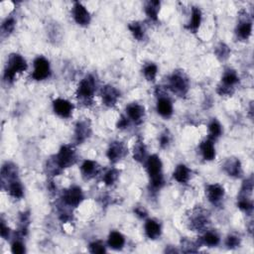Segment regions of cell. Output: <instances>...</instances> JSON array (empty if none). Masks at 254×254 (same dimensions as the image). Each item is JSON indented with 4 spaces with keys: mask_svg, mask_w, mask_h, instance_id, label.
<instances>
[{
    "mask_svg": "<svg viewBox=\"0 0 254 254\" xmlns=\"http://www.w3.org/2000/svg\"><path fill=\"white\" fill-rule=\"evenodd\" d=\"M78 159L79 156L74 146L63 145L59 152L47 162V172L53 177L59 176L65 169L74 166Z\"/></svg>",
    "mask_w": 254,
    "mask_h": 254,
    "instance_id": "obj_1",
    "label": "cell"
},
{
    "mask_svg": "<svg viewBox=\"0 0 254 254\" xmlns=\"http://www.w3.org/2000/svg\"><path fill=\"white\" fill-rule=\"evenodd\" d=\"M145 166L152 189L160 190L165 184L163 175V163L160 157L156 154L148 156L145 161Z\"/></svg>",
    "mask_w": 254,
    "mask_h": 254,
    "instance_id": "obj_2",
    "label": "cell"
},
{
    "mask_svg": "<svg viewBox=\"0 0 254 254\" xmlns=\"http://www.w3.org/2000/svg\"><path fill=\"white\" fill-rule=\"evenodd\" d=\"M28 68L27 62L20 54H10L5 65L3 80L7 84H12L15 81V77L18 74L25 72Z\"/></svg>",
    "mask_w": 254,
    "mask_h": 254,
    "instance_id": "obj_3",
    "label": "cell"
},
{
    "mask_svg": "<svg viewBox=\"0 0 254 254\" xmlns=\"http://www.w3.org/2000/svg\"><path fill=\"white\" fill-rule=\"evenodd\" d=\"M97 80L92 75H86L79 84L76 95L78 100L86 106L93 102L94 93L97 91Z\"/></svg>",
    "mask_w": 254,
    "mask_h": 254,
    "instance_id": "obj_4",
    "label": "cell"
},
{
    "mask_svg": "<svg viewBox=\"0 0 254 254\" xmlns=\"http://www.w3.org/2000/svg\"><path fill=\"white\" fill-rule=\"evenodd\" d=\"M239 83V76L233 69H227L221 77L220 84L217 86V93L221 97H231L235 90V86Z\"/></svg>",
    "mask_w": 254,
    "mask_h": 254,
    "instance_id": "obj_5",
    "label": "cell"
},
{
    "mask_svg": "<svg viewBox=\"0 0 254 254\" xmlns=\"http://www.w3.org/2000/svg\"><path fill=\"white\" fill-rule=\"evenodd\" d=\"M168 87L178 97H185L190 89V81L183 71H176L168 78Z\"/></svg>",
    "mask_w": 254,
    "mask_h": 254,
    "instance_id": "obj_6",
    "label": "cell"
},
{
    "mask_svg": "<svg viewBox=\"0 0 254 254\" xmlns=\"http://www.w3.org/2000/svg\"><path fill=\"white\" fill-rule=\"evenodd\" d=\"M190 228L196 232H203L205 231L208 226L210 225L211 219L209 212L202 209V208H196L192 211L189 217Z\"/></svg>",
    "mask_w": 254,
    "mask_h": 254,
    "instance_id": "obj_7",
    "label": "cell"
},
{
    "mask_svg": "<svg viewBox=\"0 0 254 254\" xmlns=\"http://www.w3.org/2000/svg\"><path fill=\"white\" fill-rule=\"evenodd\" d=\"M61 200L64 206L70 209H74L79 207L83 203V201L85 200V195L80 187L73 186L64 190Z\"/></svg>",
    "mask_w": 254,
    "mask_h": 254,
    "instance_id": "obj_8",
    "label": "cell"
},
{
    "mask_svg": "<svg viewBox=\"0 0 254 254\" xmlns=\"http://www.w3.org/2000/svg\"><path fill=\"white\" fill-rule=\"evenodd\" d=\"M33 67H34V71L32 73L31 77L34 81L37 82L45 81L48 80L52 75L50 62L44 56H38L34 60Z\"/></svg>",
    "mask_w": 254,
    "mask_h": 254,
    "instance_id": "obj_9",
    "label": "cell"
},
{
    "mask_svg": "<svg viewBox=\"0 0 254 254\" xmlns=\"http://www.w3.org/2000/svg\"><path fill=\"white\" fill-rule=\"evenodd\" d=\"M127 154H128V148L121 141L110 142L106 151V156L111 163H117L123 160Z\"/></svg>",
    "mask_w": 254,
    "mask_h": 254,
    "instance_id": "obj_10",
    "label": "cell"
},
{
    "mask_svg": "<svg viewBox=\"0 0 254 254\" xmlns=\"http://www.w3.org/2000/svg\"><path fill=\"white\" fill-rule=\"evenodd\" d=\"M72 15L75 22L80 26H88L91 21V15L87 8L81 2H74L72 8Z\"/></svg>",
    "mask_w": 254,
    "mask_h": 254,
    "instance_id": "obj_11",
    "label": "cell"
},
{
    "mask_svg": "<svg viewBox=\"0 0 254 254\" xmlns=\"http://www.w3.org/2000/svg\"><path fill=\"white\" fill-rule=\"evenodd\" d=\"M101 95L103 104L107 107H113L117 105L120 99V91L113 85H106L102 88Z\"/></svg>",
    "mask_w": 254,
    "mask_h": 254,
    "instance_id": "obj_12",
    "label": "cell"
},
{
    "mask_svg": "<svg viewBox=\"0 0 254 254\" xmlns=\"http://www.w3.org/2000/svg\"><path fill=\"white\" fill-rule=\"evenodd\" d=\"M206 195L211 204L217 206L225 199L226 190L225 188L219 184H210L206 188Z\"/></svg>",
    "mask_w": 254,
    "mask_h": 254,
    "instance_id": "obj_13",
    "label": "cell"
},
{
    "mask_svg": "<svg viewBox=\"0 0 254 254\" xmlns=\"http://www.w3.org/2000/svg\"><path fill=\"white\" fill-rule=\"evenodd\" d=\"M91 135V124L87 119L80 120L75 126V142L77 144H83Z\"/></svg>",
    "mask_w": 254,
    "mask_h": 254,
    "instance_id": "obj_14",
    "label": "cell"
},
{
    "mask_svg": "<svg viewBox=\"0 0 254 254\" xmlns=\"http://www.w3.org/2000/svg\"><path fill=\"white\" fill-rule=\"evenodd\" d=\"M156 109L158 114H160L162 117L170 118L174 112L172 101L167 97V95L159 92L157 104H156Z\"/></svg>",
    "mask_w": 254,
    "mask_h": 254,
    "instance_id": "obj_15",
    "label": "cell"
},
{
    "mask_svg": "<svg viewBox=\"0 0 254 254\" xmlns=\"http://www.w3.org/2000/svg\"><path fill=\"white\" fill-rule=\"evenodd\" d=\"M53 110L62 118H70L74 111V105L65 99H56L53 102Z\"/></svg>",
    "mask_w": 254,
    "mask_h": 254,
    "instance_id": "obj_16",
    "label": "cell"
},
{
    "mask_svg": "<svg viewBox=\"0 0 254 254\" xmlns=\"http://www.w3.org/2000/svg\"><path fill=\"white\" fill-rule=\"evenodd\" d=\"M126 116L128 117L130 121H132L136 125H139L144 121L145 108L143 106L137 103L129 104L126 106Z\"/></svg>",
    "mask_w": 254,
    "mask_h": 254,
    "instance_id": "obj_17",
    "label": "cell"
},
{
    "mask_svg": "<svg viewBox=\"0 0 254 254\" xmlns=\"http://www.w3.org/2000/svg\"><path fill=\"white\" fill-rule=\"evenodd\" d=\"M235 34L236 37L241 41H246L250 38L252 34V21L248 17L238 21L235 28Z\"/></svg>",
    "mask_w": 254,
    "mask_h": 254,
    "instance_id": "obj_18",
    "label": "cell"
},
{
    "mask_svg": "<svg viewBox=\"0 0 254 254\" xmlns=\"http://www.w3.org/2000/svg\"><path fill=\"white\" fill-rule=\"evenodd\" d=\"M222 168L230 177L233 178H240L243 174L241 162L237 158H229Z\"/></svg>",
    "mask_w": 254,
    "mask_h": 254,
    "instance_id": "obj_19",
    "label": "cell"
},
{
    "mask_svg": "<svg viewBox=\"0 0 254 254\" xmlns=\"http://www.w3.org/2000/svg\"><path fill=\"white\" fill-rule=\"evenodd\" d=\"M144 230H145L146 236L151 240L158 239L161 236V233H162L161 224L153 218H149L145 221Z\"/></svg>",
    "mask_w": 254,
    "mask_h": 254,
    "instance_id": "obj_20",
    "label": "cell"
},
{
    "mask_svg": "<svg viewBox=\"0 0 254 254\" xmlns=\"http://www.w3.org/2000/svg\"><path fill=\"white\" fill-rule=\"evenodd\" d=\"M81 172L85 180H90L99 175L101 172V166L95 161L85 160L81 165Z\"/></svg>",
    "mask_w": 254,
    "mask_h": 254,
    "instance_id": "obj_21",
    "label": "cell"
},
{
    "mask_svg": "<svg viewBox=\"0 0 254 254\" xmlns=\"http://www.w3.org/2000/svg\"><path fill=\"white\" fill-rule=\"evenodd\" d=\"M19 179L17 166L11 162H6L1 168V183L2 187L7 183Z\"/></svg>",
    "mask_w": 254,
    "mask_h": 254,
    "instance_id": "obj_22",
    "label": "cell"
},
{
    "mask_svg": "<svg viewBox=\"0 0 254 254\" xmlns=\"http://www.w3.org/2000/svg\"><path fill=\"white\" fill-rule=\"evenodd\" d=\"M202 20H203L202 10L197 6H194L192 8V13H190V22L186 26V29L190 32H192V33H197L202 24Z\"/></svg>",
    "mask_w": 254,
    "mask_h": 254,
    "instance_id": "obj_23",
    "label": "cell"
},
{
    "mask_svg": "<svg viewBox=\"0 0 254 254\" xmlns=\"http://www.w3.org/2000/svg\"><path fill=\"white\" fill-rule=\"evenodd\" d=\"M200 153L203 157L204 160L206 161H212L215 158V147L214 142L211 139H205L200 143L199 146Z\"/></svg>",
    "mask_w": 254,
    "mask_h": 254,
    "instance_id": "obj_24",
    "label": "cell"
},
{
    "mask_svg": "<svg viewBox=\"0 0 254 254\" xmlns=\"http://www.w3.org/2000/svg\"><path fill=\"white\" fill-rule=\"evenodd\" d=\"M160 8H161L160 1H158V0H150V1L146 2L144 10H145V14L149 18V20H151L153 22H157L159 12H160Z\"/></svg>",
    "mask_w": 254,
    "mask_h": 254,
    "instance_id": "obj_25",
    "label": "cell"
},
{
    "mask_svg": "<svg viewBox=\"0 0 254 254\" xmlns=\"http://www.w3.org/2000/svg\"><path fill=\"white\" fill-rule=\"evenodd\" d=\"M5 186H6L7 192L9 193V195L12 198H14V199H22L23 198L24 188H23V185H22V183L19 179L13 180V181L7 183ZM5 186H3L2 188H4Z\"/></svg>",
    "mask_w": 254,
    "mask_h": 254,
    "instance_id": "obj_26",
    "label": "cell"
},
{
    "mask_svg": "<svg viewBox=\"0 0 254 254\" xmlns=\"http://www.w3.org/2000/svg\"><path fill=\"white\" fill-rule=\"evenodd\" d=\"M190 175H192L190 169L184 164H180L174 170L173 178L180 184H187L190 179Z\"/></svg>",
    "mask_w": 254,
    "mask_h": 254,
    "instance_id": "obj_27",
    "label": "cell"
},
{
    "mask_svg": "<svg viewBox=\"0 0 254 254\" xmlns=\"http://www.w3.org/2000/svg\"><path fill=\"white\" fill-rule=\"evenodd\" d=\"M133 158L134 160L139 163H144L147 157V148L144 144V141L141 138H138L133 146Z\"/></svg>",
    "mask_w": 254,
    "mask_h": 254,
    "instance_id": "obj_28",
    "label": "cell"
},
{
    "mask_svg": "<svg viewBox=\"0 0 254 254\" xmlns=\"http://www.w3.org/2000/svg\"><path fill=\"white\" fill-rule=\"evenodd\" d=\"M107 244L114 250H120L125 245V237L119 232H111L108 235Z\"/></svg>",
    "mask_w": 254,
    "mask_h": 254,
    "instance_id": "obj_29",
    "label": "cell"
},
{
    "mask_svg": "<svg viewBox=\"0 0 254 254\" xmlns=\"http://www.w3.org/2000/svg\"><path fill=\"white\" fill-rule=\"evenodd\" d=\"M128 29L130 31V33L132 34L133 38L136 39L137 41H143L145 39V27L141 22L134 21L128 24Z\"/></svg>",
    "mask_w": 254,
    "mask_h": 254,
    "instance_id": "obj_30",
    "label": "cell"
},
{
    "mask_svg": "<svg viewBox=\"0 0 254 254\" xmlns=\"http://www.w3.org/2000/svg\"><path fill=\"white\" fill-rule=\"evenodd\" d=\"M208 130H209V137L208 138L212 140L213 142L215 140H217L222 135V132H224L220 122L215 118L212 119V121L210 122Z\"/></svg>",
    "mask_w": 254,
    "mask_h": 254,
    "instance_id": "obj_31",
    "label": "cell"
},
{
    "mask_svg": "<svg viewBox=\"0 0 254 254\" xmlns=\"http://www.w3.org/2000/svg\"><path fill=\"white\" fill-rule=\"evenodd\" d=\"M219 242H220L219 235L212 231L206 232L203 237L201 238V243L208 245L209 247H215L219 244Z\"/></svg>",
    "mask_w": 254,
    "mask_h": 254,
    "instance_id": "obj_32",
    "label": "cell"
},
{
    "mask_svg": "<svg viewBox=\"0 0 254 254\" xmlns=\"http://www.w3.org/2000/svg\"><path fill=\"white\" fill-rule=\"evenodd\" d=\"M237 207L240 211L245 212L247 215H250L253 212V202L251 197L238 196L237 198Z\"/></svg>",
    "mask_w": 254,
    "mask_h": 254,
    "instance_id": "obj_33",
    "label": "cell"
},
{
    "mask_svg": "<svg viewBox=\"0 0 254 254\" xmlns=\"http://www.w3.org/2000/svg\"><path fill=\"white\" fill-rule=\"evenodd\" d=\"M142 73L148 82H155L158 74V67L154 63H148L143 67Z\"/></svg>",
    "mask_w": 254,
    "mask_h": 254,
    "instance_id": "obj_34",
    "label": "cell"
},
{
    "mask_svg": "<svg viewBox=\"0 0 254 254\" xmlns=\"http://www.w3.org/2000/svg\"><path fill=\"white\" fill-rule=\"evenodd\" d=\"M119 175H120V171H119L118 169H115V168L109 169V170H107V171L104 174V176H103V181H104V183H105L106 186H108V187L113 186V185L117 182V180H118V178H119Z\"/></svg>",
    "mask_w": 254,
    "mask_h": 254,
    "instance_id": "obj_35",
    "label": "cell"
},
{
    "mask_svg": "<svg viewBox=\"0 0 254 254\" xmlns=\"http://www.w3.org/2000/svg\"><path fill=\"white\" fill-rule=\"evenodd\" d=\"M231 52V48L226 43H219L214 49V54L219 61L228 60L230 58Z\"/></svg>",
    "mask_w": 254,
    "mask_h": 254,
    "instance_id": "obj_36",
    "label": "cell"
},
{
    "mask_svg": "<svg viewBox=\"0 0 254 254\" xmlns=\"http://www.w3.org/2000/svg\"><path fill=\"white\" fill-rule=\"evenodd\" d=\"M15 26H16V20L14 17L10 16V17H7L3 22H2V25H1V34L3 37H7L9 36L12 32L14 31L15 29Z\"/></svg>",
    "mask_w": 254,
    "mask_h": 254,
    "instance_id": "obj_37",
    "label": "cell"
},
{
    "mask_svg": "<svg viewBox=\"0 0 254 254\" xmlns=\"http://www.w3.org/2000/svg\"><path fill=\"white\" fill-rule=\"evenodd\" d=\"M89 252L93 253V254H97V253H106V247L105 245L104 242L98 240V241H93L89 244L88 246Z\"/></svg>",
    "mask_w": 254,
    "mask_h": 254,
    "instance_id": "obj_38",
    "label": "cell"
},
{
    "mask_svg": "<svg viewBox=\"0 0 254 254\" xmlns=\"http://www.w3.org/2000/svg\"><path fill=\"white\" fill-rule=\"evenodd\" d=\"M240 243H241V240L236 235H233V234L229 235L226 239V245L229 249H235L240 246Z\"/></svg>",
    "mask_w": 254,
    "mask_h": 254,
    "instance_id": "obj_39",
    "label": "cell"
},
{
    "mask_svg": "<svg viewBox=\"0 0 254 254\" xmlns=\"http://www.w3.org/2000/svg\"><path fill=\"white\" fill-rule=\"evenodd\" d=\"M11 251L14 254H23L26 252V248L22 240L15 239L11 245Z\"/></svg>",
    "mask_w": 254,
    "mask_h": 254,
    "instance_id": "obj_40",
    "label": "cell"
},
{
    "mask_svg": "<svg viewBox=\"0 0 254 254\" xmlns=\"http://www.w3.org/2000/svg\"><path fill=\"white\" fill-rule=\"evenodd\" d=\"M159 144L162 149H166L171 144V134L168 131H164L159 137Z\"/></svg>",
    "mask_w": 254,
    "mask_h": 254,
    "instance_id": "obj_41",
    "label": "cell"
},
{
    "mask_svg": "<svg viewBox=\"0 0 254 254\" xmlns=\"http://www.w3.org/2000/svg\"><path fill=\"white\" fill-rule=\"evenodd\" d=\"M129 124H130V120L128 119V117H127L126 115H122V116L119 118V120L117 121L116 126H117L118 129L123 130V129H126L127 127L129 126Z\"/></svg>",
    "mask_w": 254,
    "mask_h": 254,
    "instance_id": "obj_42",
    "label": "cell"
},
{
    "mask_svg": "<svg viewBox=\"0 0 254 254\" xmlns=\"http://www.w3.org/2000/svg\"><path fill=\"white\" fill-rule=\"evenodd\" d=\"M0 233H1V236L4 239H8L10 236V229L6 226L3 219H1V231H0Z\"/></svg>",
    "mask_w": 254,
    "mask_h": 254,
    "instance_id": "obj_43",
    "label": "cell"
},
{
    "mask_svg": "<svg viewBox=\"0 0 254 254\" xmlns=\"http://www.w3.org/2000/svg\"><path fill=\"white\" fill-rule=\"evenodd\" d=\"M134 212L137 216H139L140 218H145L148 214L147 211L145 210L144 207H141V206H137L134 208Z\"/></svg>",
    "mask_w": 254,
    "mask_h": 254,
    "instance_id": "obj_44",
    "label": "cell"
}]
</instances>
